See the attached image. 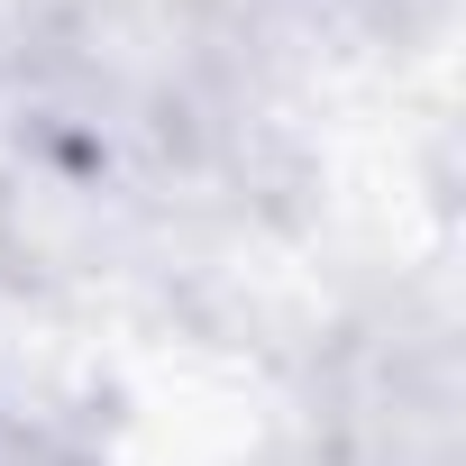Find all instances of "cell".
<instances>
[{"label": "cell", "mask_w": 466, "mask_h": 466, "mask_svg": "<svg viewBox=\"0 0 466 466\" xmlns=\"http://www.w3.org/2000/svg\"><path fill=\"white\" fill-rule=\"evenodd\" d=\"M0 466H74L46 430H10V420H0Z\"/></svg>", "instance_id": "1"}]
</instances>
